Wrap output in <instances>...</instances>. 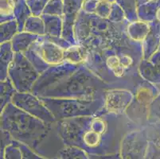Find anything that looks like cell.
<instances>
[{
    "label": "cell",
    "mask_w": 160,
    "mask_h": 159,
    "mask_svg": "<svg viewBox=\"0 0 160 159\" xmlns=\"http://www.w3.org/2000/svg\"><path fill=\"white\" fill-rule=\"evenodd\" d=\"M150 23V31L142 43L143 59L149 60L160 46V23L153 21Z\"/></svg>",
    "instance_id": "15"
},
{
    "label": "cell",
    "mask_w": 160,
    "mask_h": 159,
    "mask_svg": "<svg viewBox=\"0 0 160 159\" xmlns=\"http://www.w3.org/2000/svg\"><path fill=\"white\" fill-rule=\"evenodd\" d=\"M0 92H1V96H0V98H1L0 112H2L7 107V104L11 103L13 96L17 92V90L14 87L12 81H11V79L9 77L4 80V81H1V84H0Z\"/></svg>",
    "instance_id": "23"
},
{
    "label": "cell",
    "mask_w": 160,
    "mask_h": 159,
    "mask_svg": "<svg viewBox=\"0 0 160 159\" xmlns=\"http://www.w3.org/2000/svg\"><path fill=\"white\" fill-rule=\"evenodd\" d=\"M150 31V23L137 20L129 22L127 26V34L132 40L142 44Z\"/></svg>",
    "instance_id": "17"
},
{
    "label": "cell",
    "mask_w": 160,
    "mask_h": 159,
    "mask_svg": "<svg viewBox=\"0 0 160 159\" xmlns=\"http://www.w3.org/2000/svg\"><path fill=\"white\" fill-rule=\"evenodd\" d=\"M158 159H160V158H158Z\"/></svg>",
    "instance_id": "42"
},
{
    "label": "cell",
    "mask_w": 160,
    "mask_h": 159,
    "mask_svg": "<svg viewBox=\"0 0 160 159\" xmlns=\"http://www.w3.org/2000/svg\"><path fill=\"white\" fill-rule=\"evenodd\" d=\"M160 121V92L153 100L148 108L147 126L155 125Z\"/></svg>",
    "instance_id": "30"
},
{
    "label": "cell",
    "mask_w": 160,
    "mask_h": 159,
    "mask_svg": "<svg viewBox=\"0 0 160 159\" xmlns=\"http://www.w3.org/2000/svg\"><path fill=\"white\" fill-rule=\"evenodd\" d=\"M88 49L81 45H72L65 51V61L72 64L85 63Z\"/></svg>",
    "instance_id": "22"
},
{
    "label": "cell",
    "mask_w": 160,
    "mask_h": 159,
    "mask_svg": "<svg viewBox=\"0 0 160 159\" xmlns=\"http://www.w3.org/2000/svg\"><path fill=\"white\" fill-rule=\"evenodd\" d=\"M134 98V93L125 88H109L104 94V112L123 115Z\"/></svg>",
    "instance_id": "12"
},
{
    "label": "cell",
    "mask_w": 160,
    "mask_h": 159,
    "mask_svg": "<svg viewBox=\"0 0 160 159\" xmlns=\"http://www.w3.org/2000/svg\"><path fill=\"white\" fill-rule=\"evenodd\" d=\"M15 56L12 49L11 42L1 43L0 46V80L1 81L8 78V71Z\"/></svg>",
    "instance_id": "16"
},
{
    "label": "cell",
    "mask_w": 160,
    "mask_h": 159,
    "mask_svg": "<svg viewBox=\"0 0 160 159\" xmlns=\"http://www.w3.org/2000/svg\"><path fill=\"white\" fill-rule=\"evenodd\" d=\"M158 88H159V90H160V85H159V86H158Z\"/></svg>",
    "instance_id": "40"
},
{
    "label": "cell",
    "mask_w": 160,
    "mask_h": 159,
    "mask_svg": "<svg viewBox=\"0 0 160 159\" xmlns=\"http://www.w3.org/2000/svg\"><path fill=\"white\" fill-rule=\"evenodd\" d=\"M154 21L160 23V0H158V7H157L156 13H155V17Z\"/></svg>",
    "instance_id": "37"
},
{
    "label": "cell",
    "mask_w": 160,
    "mask_h": 159,
    "mask_svg": "<svg viewBox=\"0 0 160 159\" xmlns=\"http://www.w3.org/2000/svg\"><path fill=\"white\" fill-rule=\"evenodd\" d=\"M20 147H21L22 151L23 159H49L37 154L33 151H32L31 149L29 148L27 146L24 145L21 142H20Z\"/></svg>",
    "instance_id": "34"
},
{
    "label": "cell",
    "mask_w": 160,
    "mask_h": 159,
    "mask_svg": "<svg viewBox=\"0 0 160 159\" xmlns=\"http://www.w3.org/2000/svg\"><path fill=\"white\" fill-rule=\"evenodd\" d=\"M32 15L33 14L27 5V0H18L14 10V19L18 22V31H24L25 25Z\"/></svg>",
    "instance_id": "21"
},
{
    "label": "cell",
    "mask_w": 160,
    "mask_h": 159,
    "mask_svg": "<svg viewBox=\"0 0 160 159\" xmlns=\"http://www.w3.org/2000/svg\"><path fill=\"white\" fill-rule=\"evenodd\" d=\"M139 74L144 81L156 86L160 85V71L151 61L142 59L139 67Z\"/></svg>",
    "instance_id": "20"
},
{
    "label": "cell",
    "mask_w": 160,
    "mask_h": 159,
    "mask_svg": "<svg viewBox=\"0 0 160 159\" xmlns=\"http://www.w3.org/2000/svg\"><path fill=\"white\" fill-rule=\"evenodd\" d=\"M115 3L116 0H84L81 9L85 12L109 19Z\"/></svg>",
    "instance_id": "14"
},
{
    "label": "cell",
    "mask_w": 160,
    "mask_h": 159,
    "mask_svg": "<svg viewBox=\"0 0 160 159\" xmlns=\"http://www.w3.org/2000/svg\"><path fill=\"white\" fill-rule=\"evenodd\" d=\"M145 159H151V158H148V157H146V158H145Z\"/></svg>",
    "instance_id": "39"
},
{
    "label": "cell",
    "mask_w": 160,
    "mask_h": 159,
    "mask_svg": "<svg viewBox=\"0 0 160 159\" xmlns=\"http://www.w3.org/2000/svg\"><path fill=\"white\" fill-rule=\"evenodd\" d=\"M64 0H49L42 14L63 16Z\"/></svg>",
    "instance_id": "32"
},
{
    "label": "cell",
    "mask_w": 160,
    "mask_h": 159,
    "mask_svg": "<svg viewBox=\"0 0 160 159\" xmlns=\"http://www.w3.org/2000/svg\"><path fill=\"white\" fill-rule=\"evenodd\" d=\"M158 50H160V46H159V49H158Z\"/></svg>",
    "instance_id": "41"
},
{
    "label": "cell",
    "mask_w": 160,
    "mask_h": 159,
    "mask_svg": "<svg viewBox=\"0 0 160 159\" xmlns=\"http://www.w3.org/2000/svg\"><path fill=\"white\" fill-rule=\"evenodd\" d=\"M149 61H151V62H152L160 71V50H158L157 52H155L150 57Z\"/></svg>",
    "instance_id": "36"
},
{
    "label": "cell",
    "mask_w": 160,
    "mask_h": 159,
    "mask_svg": "<svg viewBox=\"0 0 160 159\" xmlns=\"http://www.w3.org/2000/svg\"><path fill=\"white\" fill-rule=\"evenodd\" d=\"M149 140L147 127L135 128L128 132L120 144L122 159H145L148 154Z\"/></svg>",
    "instance_id": "10"
},
{
    "label": "cell",
    "mask_w": 160,
    "mask_h": 159,
    "mask_svg": "<svg viewBox=\"0 0 160 159\" xmlns=\"http://www.w3.org/2000/svg\"><path fill=\"white\" fill-rule=\"evenodd\" d=\"M59 133L66 147L82 149L88 154L120 153L124 135L138 128L125 114L107 113L57 121Z\"/></svg>",
    "instance_id": "1"
},
{
    "label": "cell",
    "mask_w": 160,
    "mask_h": 159,
    "mask_svg": "<svg viewBox=\"0 0 160 159\" xmlns=\"http://www.w3.org/2000/svg\"><path fill=\"white\" fill-rule=\"evenodd\" d=\"M155 1H158V0H136L138 5L144 3V2H155Z\"/></svg>",
    "instance_id": "38"
},
{
    "label": "cell",
    "mask_w": 160,
    "mask_h": 159,
    "mask_svg": "<svg viewBox=\"0 0 160 159\" xmlns=\"http://www.w3.org/2000/svg\"><path fill=\"white\" fill-rule=\"evenodd\" d=\"M11 103L17 107L46 122H56L54 116L38 96L29 92H17L13 96Z\"/></svg>",
    "instance_id": "11"
},
{
    "label": "cell",
    "mask_w": 160,
    "mask_h": 159,
    "mask_svg": "<svg viewBox=\"0 0 160 159\" xmlns=\"http://www.w3.org/2000/svg\"><path fill=\"white\" fill-rule=\"evenodd\" d=\"M18 32V22L15 19L2 22L0 26V42H11Z\"/></svg>",
    "instance_id": "25"
},
{
    "label": "cell",
    "mask_w": 160,
    "mask_h": 159,
    "mask_svg": "<svg viewBox=\"0 0 160 159\" xmlns=\"http://www.w3.org/2000/svg\"><path fill=\"white\" fill-rule=\"evenodd\" d=\"M60 159H90L82 149L75 147H65L60 154Z\"/></svg>",
    "instance_id": "31"
},
{
    "label": "cell",
    "mask_w": 160,
    "mask_h": 159,
    "mask_svg": "<svg viewBox=\"0 0 160 159\" xmlns=\"http://www.w3.org/2000/svg\"><path fill=\"white\" fill-rule=\"evenodd\" d=\"M85 64L112 88L134 93L144 81L139 67L143 59L142 44L125 35L104 46L89 48Z\"/></svg>",
    "instance_id": "2"
},
{
    "label": "cell",
    "mask_w": 160,
    "mask_h": 159,
    "mask_svg": "<svg viewBox=\"0 0 160 159\" xmlns=\"http://www.w3.org/2000/svg\"><path fill=\"white\" fill-rule=\"evenodd\" d=\"M159 92L158 86L143 81L134 92L133 100L125 115L139 127H147L149 106Z\"/></svg>",
    "instance_id": "8"
},
{
    "label": "cell",
    "mask_w": 160,
    "mask_h": 159,
    "mask_svg": "<svg viewBox=\"0 0 160 159\" xmlns=\"http://www.w3.org/2000/svg\"><path fill=\"white\" fill-rule=\"evenodd\" d=\"M84 0H64L62 38L72 45H78L74 37V26Z\"/></svg>",
    "instance_id": "13"
},
{
    "label": "cell",
    "mask_w": 160,
    "mask_h": 159,
    "mask_svg": "<svg viewBox=\"0 0 160 159\" xmlns=\"http://www.w3.org/2000/svg\"><path fill=\"white\" fill-rule=\"evenodd\" d=\"M18 0H0V22L14 19V10Z\"/></svg>",
    "instance_id": "28"
},
{
    "label": "cell",
    "mask_w": 160,
    "mask_h": 159,
    "mask_svg": "<svg viewBox=\"0 0 160 159\" xmlns=\"http://www.w3.org/2000/svg\"><path fill=\"white\" fill-rule=\"evenodd\" d=\"M2 159H23V154L20 147V142L13 140L11 143L1 150Z\"/></svg>",
    "instance_id": "29"
},
{
    "label": "cell",
    "mask_w": 160,
    "mask_h": 159,
    "mask_svg": "<svg viewBox=\"0 0 160 159\" xmlns=\"http://www.w3.org/2000/svg\"><path fill=\"white\" fill-rule=\"evenodd\" d=\"M40 72L22 52H15V56L8 71L14 87L18 92H31L40 77Z\"/></svg>",
    "instance_id": "9"
},
{
    "label": "cell",
    "mask_w": 160,
    "mask_h": 159,
    "mask_svg": "<svg viewBox=\"0 0 160 159\" xmlns=\"http://www.w3.org/2000/svg\"><path fill=\"white\" fill-rule=\"evenodd\" d=\"M24 31L39 35V36L46 35L45 23L42 16H30L25 25Z\"/></svg>",
    "instance_id": "27"
},
{
    "label": "cell",
    "mask_w": 160,
    "mask_h": 159,
    "mask_svg": "<svg viewBox=\"0 0 160 159\" xmlns=\"http://www.w3.org/2000/svg\"><path fill=\"white\" fill-rule=\"evenodd\" d=\"M1 129L8 131L15 141L27 146L49 159H60L66 147L58 131L57 121L46 122L17 107L12 103L1 112Z\"/></svg>",
    "instance_id": "4"
},
{
    "label": "cell",
    "mask_w": 160,
    "mask_h": 159,
    "mask_svg": "<svg viewBox=\"0 0 160 159\" xmlns=\"http://www.w3.org/2000/svg\"><path fill=\"white\" fill-rule=\"evenodd\" d=\"M72 46L62 37L42 35L24 52V55L42 74L50 67L65 62V51Z\"/></svg>",
    "instance_id": "6"
},
{
    "label": "cell",
    "mask_w": 160,
    "mask_h": 159,
    "mask_svg": "<svg viewBox=\"0 0 160 159\" xmlns=\"http://www.w3.org/2000/svg\"><path fill=\"white\" fill-rule=\"evenodd\" d=\"M90 159H122L120 153L111 154H104V155H98V154H88Z\"/></svg>",
    "instance_id": "35"
},
{
    "label": "cell",
    "mask_w": 160,
    "mask_h": 159,
    "mask_svg": "<svg viewBox=\"0 0 160 159\" xmlns=\"http://www.w3.org/2000/svg\"><path fill=\"white\" fill-rule=\"evenodd\" d=\"M112 88L85 63L64 62L50 67L42 73L31 92L38 97L65 99H92L104 97Z\"/></svg>",
    "instance_id": "3"
},
{
    "label": "cell",
    "mask_w": 160,
    "mask_h": 159,
    "mask_svg": "<svg viewBox=\"0 0 160 159\" xmlns=\"http://www.w3.org/2000/svg\"><path fill=\"white\" fill-rule=\"evenodd\" d=\"M49 0H27V5L34 16H42Z\"/></svg>",
    "instance_id": "33"
},
{
    "label": "cell",
    "mask_w": 160,
    "mask_h": 159,
    "mask_svg": "<svg viewBox=\"0 0 160 159\" xmlns=\"http://www.w3.org/2000/svg\"><path fill=\"white\" fill-rule=\"evenodd\" d=\"M158 1L148 2L138 5V17L141 21L151 22L155 20Z\"/></svg>",
    "instance_id": "24"
},
{
    "label": "cell",
    "mask_w": 160,
    "mask_h": 159,
    "mask_svg": "<svg viewBox=\"0 0 160 159\" xmlns=\"http://www.w3.org/2000/svg\"><path fill=\"white\" fill-rule=\"evenodd\" d=\"M38 37L39 35L33 34L28 32H18L11 40L13 50L14 52L24 53L26 51L28 50L29 48L37 40Z\"/></svg>",
    "instance_id": "18"
},
{
    "label": "cell",
    "mask_w": 160,
    "mask_h": 159,
    "mask_svg": "<svg viewBox=\"0 0 160 159\" xmlns=\"http://www.w3.org/2000/svg\"><path fill=\"white\" fill-rule=\"evenodd\" d=\"M45 23V33L47 36L55 37H62L63 20L62 17L50 14L42 15Z\"/></svg>",
    "instance_id": "19"
},
{
    "label": "cell",
    "mask_w": 160,
    "mask_h": 159,
    "mask_svg": "<svg viewBox=\"0 0 160 159\" xmlns=\"http://www.w3.org/2000/svg\"><path fill=\"white\" fill-rule=\"evenodd\" d=\"M39 98L51 112L56 121L93 116L102 112L104 107V96L92 100L46 97Z\"/></svg>",
    "instance_id": "7"
},
{
    "label": "cell",
    "mask_w": 160,
    "mask_h": 159,
    "mask_svg": "<svg viewBox=\"0 0 160 159\" xmlns=\"http://www.w3.org/2000/svg\"><path fill=\"white\" fill-rule=\"evenodd\" d=\"M116 2L123 10L128 22L139 20L138 17V3L136 0H116Z\"/></svg>",
    "instance_id": "26"
},
{
    "label": "cell",
    "mask_w": 160,
    "mask_h": 159,
    "mask_svg": "<svg viewBox=\"0 0 160 159\" xmlns=\"http://www.w3.org/2000/svg\"><path fill=\"white\" fill-rule=\"evenodd\" d=\"M128 23L113 22L81 9L74 26L76 42L87 49L104 46L127 35Z\"/></svg>",
    "instance_id": "5"
}]
</instances>
